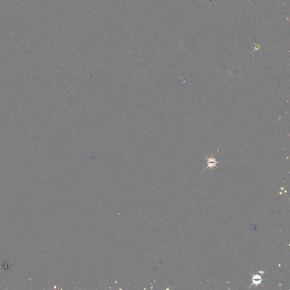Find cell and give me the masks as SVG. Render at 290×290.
<instances>
[{
    "label": "cell",
    "mask_w": 290,
    "mask_h": 290,
    "mask_svg": "<svg viewBox=\"0 0 290 290\" xmlns=\"http://www.w3.org/2000/svg\"><path fill=\"white\" fill-rule=\"evenodd\" d=\"M206 159H207V166L206 167V168L205 169L203 170V172L206 171L207 168H211V169H213V168L215 167V168H217V164L218 163H228V162H218L217 160L216 159H215L213 157H211V158H208V157H206Z\"/></svg>",
    "instance_id": "cell-1"
},
{
    "label": "cell",
    "mask_w": 290,
    "mask_h": 290,
    "mask_svg": "<svg viewBox=\"0 0 290 290\" xmlns=\"http://www.w3.org/2000/svg\"><path fill=\"white\" fill-rule=\"evenodd\" d=\"M251 274L252 275V284L249 287V288L251 287L253 285H255V286H257V285H259L261 283L262 281V278L261 277V276L260 275H253L251 273Z\"/></svg>",
    "instance_id": "cell-2"
}]
</instances>
